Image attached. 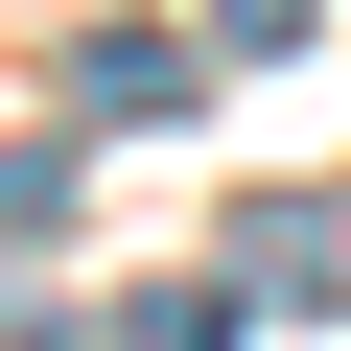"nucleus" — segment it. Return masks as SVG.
I'll list each match as a JSON object with an SVG mask.
<instances>
[{"mask_svg":"<svg viewBox=\"0 0 351 351\" xmlns=\"http://www.w3.org/2000/svg\"><path fill=\"white\" fill-rule=\"evenodd\" d=\"M71 94H94V117H211V71H188V47H164V24H117V47L71 71Z\"/></svg>","mask_w":351,"mask_h":351,"instance_id":"1","label":"nucleus"},{"mask_svg":"<svg viewBox=\"0 0 351 351\" xmlns=\"http://www.w3.org/2000/svg\"><path fill=\"white\" fill-rule=\"evenodd\" d=\"M234 281H258V304H328V281H351V234H328V211H258V234H234Z\"/></svg>","mask_w":351,"mask_h":351,"instance_id":"2","label":"nucleus"},{"mask_svg":"<svg viewBox=\"0 0 351 351\" xmlns=\"http://www.w3.org/2000/svg\"><path fill=\"white\" fill-rule=\"evenodd\" d=\"M211 24H234V47H304V0H211Z\"/></svg>","mask_w":351,"mask_h":351,"instance_id":"3","label":"nucleus"}]
</instances>
